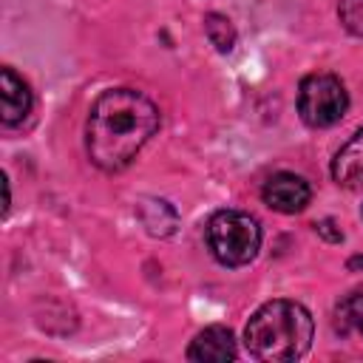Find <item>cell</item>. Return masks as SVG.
Masks as SVG:
<instances>
[{
    "instance_id": "1",
    "label": "cell",
    "mask_w": 363,
    "mask_h": 363,
    "mask_svg": "<svg viewBox=\"0 0 363 363\" xmlns=\"http://www.w3.org/2000/svg\"><path fill=\"white\" fill-rule=\"evenodd\" d=\"M156 130L159 108L145 94L133 88H111L96 96L88 113V156L99 170L116 173L139 156Z\"/></svg>"
},
{
    "instance_id": "2",
    "label": "cell",
    "mask_w": 363,
    "mask_h": 363,
    "mask_svg": "<svg viewBox=\"0 0 363 363\" xmlns=\"http://www.w3.org/2000/svg\"><path fill=\"white\" fill-rule=\"evenodd\" d=\"M312 315L295 301H267L258 306L244 326V346L255 360L286 363L298 360L312 346Z\"/></svg>"
},
{
    "instance_id": "3",
    "label": "cell",
    "mask_w": 363,
    "mask_h": 363,
    "mask_svg": "<svg viewBox=\"0 0 363 363\" xmlns=\"http://www.w3.org/2000/svg\"><path fill=\"white\" fill-rule=\"evenodd\" d=\"M207 247L213 258L224 267H244L258 255L261 247V227L250 213L241 210H218L210 216L207 227Z\"/></svg>"
},
{
    "instance_id": "4",
    "label": "cell",
    "mask_w": 363,
    "mask_h": 363,
    "mask_svg": "<svg viewBox=\"0 0 363 363\" xmlns=\"http://www.w3.org/2000/svg\"><path fill=\"white\" fill-rule=\"evenodd\" d=\"M349 94L332 74H309L298 88V113L309 128H332L346 116Z\"/></svg>"
},
{
    "instance_id": "5",
    "label": "cell",
    "mask_w": 363,
    "mask_h": 363,
    "mask_svg": "<svg viewBox=\"0 0 363 363\" xmlns=\"http://www.w3.org/2000/svg\"><path fill=\"white\" fill-rule=\"evenodd\" d=\"M264 196V204L278 210V213H301L309 199H312V190H309V182L298 173H272L261 190Z\"/></svg>"
},
{
    "instance_id": "6",
    "label": "cell",
    "mask_w": 363,
    "mask_h": 363,
    "mask_svg": "<svg viewBox=\"0 0 363 363\" xmlns=\"http://www.w3.org/2000/svg\"><path fill=\"white\" fill-rule=\"evenodd\" d=\"M235 354H238L235 337L227 326H207L193 337L187 349V360H196V363H227V360H235Z\"/></svg>"
},
{
    "instance_id": "7",
    "label": "cell",
    "mask_w": 363,
    "mask_h": 363,
    "mask_svg": "<svg viewBox=\"0 0 363 363\" xmlns=\"http://www.w3.org/2000/svg\"><path fill=\"white\" fill-rule=\"evenodd\" d=\"M31 111V91L23 77H17L11 68L0 71V119L3 125H17Z\"/></svg>"
},
{
    "instance_id": "8",
    "label": "cell",
    "mask_w": 363,
    "mask_h": 363,
    "mask_svg": "<svg viewBox=\"0 0 363 363\" xmlns=\"http://www.w3.org/2000/svg\"><path fill=\"white\" fill-rule=\"evenodd\" d=\"M332 176L346 190H360L363 187V128L354 130V136L335 153Z\"/></svg>"
},
{
    "instance_id": "9",
    "label": "cell",
    "mask_w": 363,
    "mask_h": 363,
    "mask_svg": "<svg viewBox=\"0 0 363 363\" xmlns=\"http://www.w3.org/2000/svg\"><path fill=\"white\" fill-rule=\"evenodd\" d=\"M335 326L340 335H360L363 337V286H357L340 298V303L335 309Z\"/></svg>"
},
{
    "instance_id": "10",
    "label": "cell",
    "mask_w": 363,
    "mask_h": 363,
    "mask_svg": "<svg viewBox=\"0 0 363 363\" xmlns=\"http://www.w3.org/2000/svg\"><path fill=\"white\" fill-rule=\"evenodd\" d=\"M139 216H142V224L147 227L150 235H170L176 230V210L167 201H159V199L142 201Z\"/></svg>"
},
{
    "instance_id": "11",
    "label": "cell",
    "mask_w": 363,
    "mask_h": 363,
    "mask_svg": "<svg viewBox=\"0 0 363 363\" xmlns=\"http://www.w3.org/2000/svg\"><path fill=\"white\" fill-rule=\"evenodd\" d=\"M204 34L216 45V51H221V54L233 51V45H235V28L224 14H207L204 17Z\"/></svg>"
},
{
    "instance_id": "12",
    "label": "cell",
    "mask_w": 363,
    "mask_h": 363,
    "mask_svg": "<svg viewBox=\"0 0 363 363\" xmlns=\"http://www.w3.org/2000/svg\"><path fill=\"white\" fill-rule=\"evenodd\" d=\"M332 227H335V221H329V218H326V221H320V224H318V233H320V235H326L329 241H340V238H343V233H340V230H332Z\"/></svg>"
}]
</instances>
